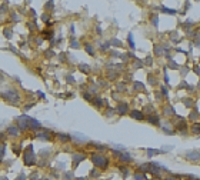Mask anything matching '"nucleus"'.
<instances>
[{
    "label": "nucleus",
    "mask_w": 200,
    "mask_h": 180,
    "mask_svg": "<svg viewBox=\"0 0 200 180\" xmlns=\"http://www.w3.org/2000/svg\"><path fill=\"white\" fill-rule=\"evenodd\" d=\"M90 160H92L93 164H94L96 167H99V169H106L107 164H109L107 157H104L103 154H99V153H93V154L90 156Z\"/></svg>",
    "instance_id": "1"
},
{
    "label": "nucleus",
    "mask_w": 200,
    "mask_h": 180,
    "mask_svg": "<svg viewBox=\"0 0 200 180\" xmlns=\"http://www.w3.org/2000/svg\"><path fill=\"white\" fill-rule=\"evenodd\" d=\"M186 160L192 162V163H199L200 162V150H189L184 154Z\"/></svg>",
    "instance_id": "2"
},
{
    "label": "nucleus",
    "mask_w": 200,
    "mask_h": 180,
    "mask_svg": "<svg viewBox=\"0 0 200 180\" xmlns=\"http://www.w3.org/2000/svg\"><path fill=\"white\" fill-rule=\"evenodd\" d=\"M129 113H130V117L134 119V120H143V119H144V114H143V111H140V110H132V111H129Z\"/></svg>",
    "instance_id": "3"
},
{
    "label": "nucleus",
    "mask_w": 200,
    "mask_h": 180,
    "mask_svg": "<svg viewBox=\"0 0 200 180\" xmlns=\"http://www.w3.org/2000/svg\"><path fill=\"white\" fill-rule=\"evenodd\" d=\"M147 122H149V123H152V124H155V126H160L159 116H155V114H152V116H149V117H147Z\"/></svg>",
    "instance_id": "4"
},
{
    "label": "nucleus",
    "mask_w": 200,
    "mask_h": 180,
    "mask_svg": "<svg viewBox=\"0 0 200 180\" xmlns=\"http://www.w3.org/2000/svg\"><path fill=\"white\" fill-rule=\"evenodd\" d=\"M190 132H192V134H200V123H193L192 124V127H190Z\"/></svg>",
    "instance_id": "5"
},
{
    "label": "nucleus",
    "mask_w": 200,
    "mask_h": 180,
    "mask_svg": "<svg viewBox=\"0 0 200 180\" xmlns=\"http://www.w3.org/2000/svg\"><path fill=\"white\" fill-rule=\"evenodd\" d=\"M117 111H119L120 114H126V113H129V107H127V105H126V103H120L119 106H117Z\"/></svg>",
    "instance_id": "6"
},
{
    "label": "nucleus",
    "mask_w": 200,
    "mask_h": 180,
    "mask_svg": "<svg viewBox=\"0 0 200 180\" xmlns=\"http://www.w3.org/2000/svg\"><path fill=\"white\" fill-rule=\"evenodd\" d=\"M163 111H164L166 116H174V114H176V113H174V109L172 107V106H166V107L163 109Z\"/></svg>",
    "instance_id": "7"
},
{
    "label": "nucleus",
    "mask_w": 200,
    "mask_h": 180,
    "mask_svg": "<svg viewBox=\"0 0 200 180\" xmlns=\"http://www.w3.org/2000/svg\"><path fill=\"white\" fill-rule=\"evenodd\" d=\"M119 156L123 162H130V160H132V157H130L129 153H119Z\"/></svg>",
    "instance_id": "8"
},
{
    "label": "nucleus",
    "mask_w": 200,
    "mask_h": 180,
    "mask_svg": "<svg viewBox=\"0 0 200 180\" xmlns=\"http://www.w3.org/2000/svg\"><path fill=\"white\" fill-rule=\"evenodd\" d=\"M160 10H161L163 13H167V14H176V10H170V9H167V7H164V6H161Z\"/></svg>",
    "instance_id": "9"
},
{
    "label": "nucleus",
    "mask_w": 200,
    "mask_h": 180,
    "mask_svg": "<svg viewBox=\"0 0 200 180\" xmlns=\"http://www.w3.org/2000/svg\"><path fill=\"white\" fill-rule=\"evenodd\" d=\"M183 103H184L186 107H192V106H193V100H192V99H184Z\"/></svg>",
    "instance_id": "10"
},
{
    "label": "nucleus",
    "mask_w": 200,
    "mask_h": 180,
    "mask_svg": "<svg viewBox=\"0 0 200 180\" xmlns=\"http://www.w3.org/2000/svg\"><path fill=\"white\" fill-rule=\"evenodd\" d=\"M134 179H136V180H147V177H146L143 173H136Z\"/></svg>",
    "instance_id": "11"
},
{
    "label": "nucleus",
    "mask_w": 200,
    "mask_h": 180,
    "mask_svg": "<svg viewBox=\"0 0 200 180\" xmlns=\"http://www.w3.org/2000/svg\"><path fill=\"white\" fill-rule=\"evenodd\" d=\"M169 67H170V69H174V70H177V69H179L177 63H174V62H170V63H169Z\"/></svg>",
    "instance_id": "12"
},
{
    "label": "nucleus",
    "mask_w": 200,
    "mask_h": 180,
    "mask_svg": "<svg viewBox=\"0 0 200 180\" xmlns=\"http://www.w3.org/2000/svg\"><path fill=\"white\" fill-rule=\"evenodd\" d=\"M129 44H130L132 49H134V43H133V36L132 35H129Z\"/></svg>",
    "instance_id": "13"
},
{
    "label": "nucleus",
    "mask_w": 200,
    "mask_h": 180,
    "mask_svg": "<svg viewBox=\"0 0 200 180\" xmlns=\"http://www.w3.org/2000/svg\"><path fill=\"white\" fill-rule=\"evenodd\" d=\"M59 137H60L62 140H64V142H66V140H70V136H64L63 133H60V134H59Z\"/></svg>",
    "instance_id": "14"
},
{
    "label": "nucleus",
    "mask_w": 200,
    "mask_h": 180,
    "mask_svg": "<svg viewBox=\"0 0 200 180\" xmlns=\"http://www.w3.org/2000/svg\"><path fill=\"white\" fill-rule=\"evenodd\" d=\"M156 54H157V56H161V54H163V49L159 47V46H156Z\"/></svg>",
    "instance_id": "15"
},
{
    "label": "nucleus",
    "mask_w": 200,
    "mask_h": 180,
    "mask_svg": "<svg viewBox=\"0 0 200 180\" xmlns=\"http://www.w3.org/2000/svg\"><path fill=\"white\" fill-rule=\"evenodd\" d=\"M164 180H179V177L177 176H167Z\"/></svg>",
    "instance_id": "16"
},
{
    "label": "nucleus",
    "mask_w": 200,
    "mask_h": 180,
    "mask_svg": "<svg viewBox=\"0 0 200 180\" xmlns=\"http://www.w3.org/2000/svg\"><path fill=\"white\" fill-rule=\"evenodd\" d=\"M197 116H199V113H192V114H190V119H196Z\"/></svg>",
    "instance_id": "17"
},
{
    "label": "nucleus",
    "mask_w": 200,
    "mask_h": 180,
    "mask_svg": "<svg viewBox=\"0 0 200 180\" xmlns=\"http://www.w3.org/2000/svg\"><path fill=\"white\" fill-rule=\"evenodd\" d=\"M112 44H116V46H120L121 43H120L119 40H113V41H112Z\"/></svg>",
    "instance_id": "18"
},
{
    "label": "nucleus",
    "mask_w": 200,
    "mask_h": 180,
    "mask_svg": "<svg viewBox=\"0 0 200 180\" xmlns=\"http://www.w3.org/2000/svg\"><path fill=\"white\" fill-rule=\"evenodd\" d=\"M86 49H87V52H89V53H92V54H93V47H90V46H87Z\"/></svg>",
    "instance_id": "19"
},
{
    "label": "nucleus",
    "mask_w": 200,
    "mask_h": 180,
    "mask_svg": "<svg viewBox=\"0 0 200 180\" xmlns=\"http://www.w3.org/2000/svg\"><path fill=\"white\" fill-rule=\"evenodd\" d=\"M180 87H189V86H187L186 82H182V83H180Z\"/></svg>",
    "instance_id": "20"
},
{
    "label": "nucleus",
    "mask_w": 200,
    "mask_h": 180,
    "mask_svg": "<svg viewBox=\"0 0 200 180\" xmlns=\"http://www.w3.org/2000/svg\"><path fill=\"white\" fill-rule=\"evenodd\" d=\"M153 24H155V26H157V17H156V16L153 17Z\"/></svg>",
    "instance_id": "21"
},
{
    "label": "nucleus",
    "mask_w": 200,
    "mask_h": 180,
    "mask_svg": "<svg viewBox=\"0 0 200 180\" xmlns=\"http://www.w3.org/2000/svg\"><path fill=\"white\" fill-rule=\"evenodd\" d=\"M161 92H163L164 96H167V90H166V87H161Z\"/></svg>",
    "instance_id": "22"
},
{
    "label": "nucleus",
    "mask_w": 200,
    "mask_h": 180,
    "mask_svg": "<svg viewBox=\"0 0 200 180\" xmlns=\"http://www.w3.org/2000/svg\"><path fill=\"white\" fill-rule=\"evenodd\" d=\"M195 70H196V73L200 76V67H199V66H197V67H195Z\"/></svg>",
    "instance_id": "23"
},
{
    "label": "nucleus",
    "mask_w": 200,
    "mask_h": 180,
    "mask_svg": "<svg viewBox=\"0 0 200 180\" xmlns=\"http://www.w3.org/2000/svg\"><path fill=\"white\" fill-rule=\"evenodd\" d=\"M189 179H192V180H200L199 177H195V176H189Z\"/></svg>",
    "instance_id": "24"
},
{
    "label": "nucleus",
    "mask_w": 200,
    "mask_h": 180,
    "mask_svg": "<svg viewBox=\"0 0 200 180\" xmlns=\"http://www.w3.org/2000/svg\"><path fill=\"white\" fill-rule=\"evenodd\" d=\"M196 87H197V89L200 90V80H199V83H197V86H196Z\"/></svg>",
    "instance_id": "25"
},
{
    "label": "nucleus",
    "mask_w": 200,
    "mask_h": 180,
    "mask_svg": "<svg viewBox=\"0 0 200 180\" xmlns=\"http://www.w3.org/2000/svg\"><path fill=\"white\" fill-rule=\"evenodd\" d=\"M152 180H161V179H159V177H155V179H152Z\"/></svg>",
    "instance_id": "26"
}]
</instances>
